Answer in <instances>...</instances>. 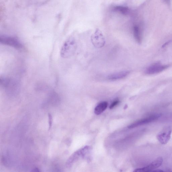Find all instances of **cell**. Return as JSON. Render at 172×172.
Instances as JSON below:
<instances>
[{
	"instance_id": "obj_9",
	"label": "cell",
	"mask_w": 172,
	"mask_h": 172,
	"mask_svg": "<svg viewBox=\"0 0 172 172\" xmlns=\"http://www.w3.org/2000/svg\"><path fill=\"white\" fill-rule=\"evenodd\" d=\"M108 106V103L106 101H103L98 104L94 109V113L99 115L103 112Z\"/></svg>"
},
{
	"instance_id": "obj_10",
	"label": "cell",
	"mask_w": 172,
	"mask_h": 172,
	"mask_svg": "<svg viewBox=\"0 0 172 172\" xmlns=\"http://www.w3.org/2000/svg\"><path fill=\"white\" fill-rule=\"evenodd\" d=\"M133 34L136 41L139 43H141L142 40V34L141 30L138 26L133 27Z\"/></svg>"
},
{
	"instance_id": "obj_5",
	"label": "cell",
	"mask_w": 172,
	"mask_h": 172,
	"mask_svg": "<svg viewBox=\"0 0 172 172\" xmlns=\"http://www.w3.org/2000/svg\"><path fill=\"white\" fill-rule=\"evenodd\" d=\"M91 40L94 46L98 48H102L105 44V38L101 32L97 30L91 37Z\"/></svg>"
},
{
	"instance_id": "obj_7",
	"label": "cell",
	"mask_w": 172,
	"mask_h": 172,
	"mask_svg": "<svg viewBox=\"0 0 172 172\" xmlns=\"http://www.w3.org/2000/svg\"><path fill=\"white\" fill-rule=\"evenodd\" d=\"M167 67V66L161 65L159 64H154L147 69L146 73L148 74L152 75L162 71Z\"/></svg>"
},
{
	"instance_id": "obj_6",
	"label": "cell",
	"mask_w": 172,
	"mask_h": 172,
	"mask_svg": "<svg viewBox=\"0 0 172 172\" xmlns=\"http://www.w3.org/2000/svg\"><path fill=\"white\" fill-rule=\"evenodd\" d=\"M163 162L162 157H159L150 164L148 166L141 168H138L134 171L135 172H150L154 170H156L161 166Z\"/></svg>"
},
{
	"instance_id": "obj_3",
	"label": "cell",
	"mask_w": 172,
	"mask_h": 172,
	"mask_svg": "<svg viewBox=\"0 0 172 172\" xmlns=\"http://www.w3.org/2000/svg\"><path fill=\"white\" fill-rule=\"evenodd\" d=\"M172 132V128L170 126H166L157 136V138L162 144H166L169 141Z\"/></svg>"
},
{
	"instance_id": "obj_4",
	"label": "cell",
	"mask_w": 172,
	"mask_h": 172,
	"mask_svg": "<svg viewBox=\"0 0 172 172\" xmlns=\"http://www.w3.org/2000/svg\"><path fill=\"white\" fill-rule=\"evenodd\" d=\"M160 114H157L151 115L148 117L140 119L128 126V128L132 129L138 127L140 126L150 123V122L156 121L161 116Z\"/></svg>"
},
{
	"instance_id": "obj_1",
	"label": "cell",
	"mask_w": 172,
	"mask_h": 172,
	"mask_svg": "<svg viewBox=\"0 0 172 172\" xmlns=\"http://www.w3.org/2000/svg\"><path fill=\"white\" fill-rule=\"evenodd\" d=\"M76 48L75 41L73 39H69L65 42L63 45L61 51L62 57L67 58L71 57L75 52Z\"/></svg>"
},
{
	"instance_id": "obj_11",
	"label": "cell",
	"mask_w": 172,
	"mask_h": 172,
	"mask_svg": "<svg viewBox=\"0 0 172 172\" xmlns=\"http://www.w3.org/2000/svg\"><path fill=\"white\" fill-rule=\"evenodd\" d=\"M114 11L121 13L125 15H128L129 12V10L127 7L117 6L114 7L113 8Z\"/></svg>"
},
{
	"instance_id": "obj_2",
	"label": "cell",
	"mask_w": 172,
	"mask_h": 172,
	"mask_svg": "<svg viewBox=\"0 0 172 172\" xmlns=\"http://www.w3.org/2000/svg\"><path fill=\"white\" fill-rule=\"evenodd\" d=\"M0 42L2 44L17 49L22 48L23 45L16 38L3 36L0 37Z\"/></svg>"
},
{
	"instance_id": "obj_13",
	"label": "cell",
	"mask_w": 172,
	"mask_h": 172,
	"mask_svg": "<svg viewBox=\"0 0 172 172\" xmlns=\"http://www.w3.org/2000/svg\"><path fill=\"white\" fill-rule=\"evenodd\" d=\"M48 116L49 118V129H50L52 126V115L50 114H48Z\"/></svg>"
},
{
	"instance_id": "obj_12",
	"label": "cell",
	"mask_w": 172,
	"mask_h": 172,
	"mask_svg": "<svg viewBox=\"0 0 172 172\" xmlns=\"http://www.w3.org/2000/svg\"><path fill=\"white\" fill-rule=\"evenodd\" d=\"M119 103V100H116L113 102L110 106V109H112L115 106H116Z\"/></svg>"
},
{
	"instance_id": "obj_8",
	"label": "cell",
	"mask_w": 172,
	"mask_h": 172,
	"mask_svg": "<svg viewBox=\"0 0 172 172\" xmlns=\"http://www.w3.org/2000/svg\"><path fill=\"white\" fill-rule=\"evenodd\" d=\"M130 73L129 71H122L114 73L109 75L107 77L108 80H115L123 79L127 76Z\"/></svg>"
},
{
	"instance_id": "obj_14",
	"label": "cell",
	"mask_w": 172,
	"mask_h": 172,
	"mask_svg": "<svg viewBox=\"0 0 172 172\" xmlns=\"http://www.w3.org/2000/svg\"><path fill=\"white\" fill-rule=\"evenodd\" d=\"M32 171H36V172H38V171H40L38 169V168H35Z\"/></svg>"
}]
</instances>
